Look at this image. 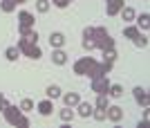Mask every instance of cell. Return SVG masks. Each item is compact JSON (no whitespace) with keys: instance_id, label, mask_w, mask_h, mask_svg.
<instances>
[{"instance_id":"1","label":"cell","mask_w":150,"mask_h":128,"mask_svg":"<svg viewBox=\"0 0 150 128\" xmlns=\"http://www.w3.org/2000/svg\"><path fill=\"white\" fill-rule=\"evenodd\" d=\"M94 43L99 50H105V47H114V38H110L105 27H94V34H92Z\"/></svg>"},{"instance_id":"2","label":"cell","mask_w":150,"mask_h":128,"mask_svg":"<svg viewBox=\"0 0 150 128\" xmlns=\"http://www.w3.org/2000/svg\"><path fill=\"white\" fill-rule=\"evenodd\" d=\"M18 50L25 54V56L34 58V61H38V58L43 56V52H40V47H38V43H27L25 38H20L18 41Z\"/></svg>"},{"instance_id":"3","label":"cell","mask_w":150,"mask_h":128,"mask_svg":"<svg viewBox=\"0 0 150 128\" xmlns=\"http://www.w3.org/2000/svg\"><path fill=\"white\" fill-rule=\"evenodd\" d=\"M2 115H5V119H7V124H11V126H16L18 124V119H20V115H23V110H20V106L16 108V106H7L5 110H2Z\"/></svg>"},{"instance_id":"4","label":"cell","mask_w":150,"mask_h":128,"mask_svg":"<svg viewBox=\"0 0 150 128\" xmlns=\"http://www.w3.org/2000/svg\"><path fill=\"white\" fill-rule=\"evenodd\" d=\"M108 90H110V79L108 77L92 79V92H96V95H108Z\"/></svg>"},{"instance_id":"5","label":"cell","mask_w":150,"mask_h":128,"mask_svg":"<svg viewBox=\"0 0 150 128\" xmlns=\"http://www.w3.org/2000/svg\"><path fill=\"white\" fill-rule=\"evenodd\" d=\"M34 23H36L34 14H29V11L18 14V27H23V29H34Z\"/></svg>"},{"instance_id":"6","label":"cell","mask_w":150,"mask_h":128,"mask_svg":"<svg viewBox=\"0 0 150 128\" xmlns=\"http://www.w3.org/2000/svg\"><path fill=\"white\" fill-rule=\"evenodd\" d=\"M36 110H38V115L50 117L52 112H54V99H43V101H38L36 103Z\"/></svg>"},{"instance_id":"7","label":"cell","mask_w":150,"mask_h":128,"mask_svg":"<svg viewBox=\"0 0 150 128\" xmlns=\"http://www.w3.org/2000/svg\"><path fill=\"white\" fill-rule=\"evenodd\" d=\"M94 63V58H90V56H83V58H79L74 63V74H81V77H85V72H88V68Z\"/></svg>"},{"instance_id":"8","label":"cell","mask_w":150,"mask_h":128,"mask_svg":"<svg viewBox=\"0 0 150 128\" xmlns=\"http://www.w3.org/2000/svg\"><path fill=\"white\" fill-rule=\"evenodd\" d=\"M105 117L110 122H121V119H123V108H121V106H108Z\"/></svg>"},{"instance_id":"9","label":"cell","mask_w":150,"mask_h":128,"mask_svg":"<svg viewBox=\"0 0 150 128\" xmlns=\"http://www.w3.org/2000/svg\"><path fill=\"white\" fill-rule=\"evenodd\" d=\"M76 108H79V117H83V119H90V117H92L94 106L90 101H79V103H76Z\"/></svg>"},{"instance_id":"10","label":"cell","mask_w":150,"mask_h":128,"mask_svg":"<svg viewBox=\"0 0 150 128\" xmlns=\"http://www.w3.org/2000/svg\"><path fill=\"white\" fill-rule=\"evenodd\" d=\"M121 9H123V0H108V5H105L108 16H117Z\"/></svg>"},{"instance_id":"11","label":"cell","mask_w":150,"mask_h":128,"mask_svg":"<svg viewBox=\"0 0 150 128\" xmlns=\"http://www.w3.org/2000/svg\"><path fill=\"white\" fill-rule=\"evenodd\" d=\"M132 95H134V101H137L139 106H144V108H148V95H146V90L141 88V85H137V88L132 90Z\"/></svg>"},{"instance_id":"12","label":"cell","mask_w":150,"mask_h":128,"mask_svg":"<svg viewBox=\"0 0 150 128\" xmlns=\"http://www.w3.org/2000/svg\"><path fill=\"white\" fill-rule=\"evenodd\" d=\"M52 63H56V65H65L67 63V54L63 52V47H56V50L52 52Z\"/></svg>"},{"instance_id":"13","label":"cell","mask_w":150,"mask_h":128,"mask_svg":"<svg viewBox=\"0 0 150 128\" xmlns=\"http://www.w3.org/2000/svg\"><path fill=\"white\" fill-rule=\"evenodd\" d=\"M50 45L56 50V47H63L65 45V34H61V32H52L50 34Z\"/></svg>"},{"instance_id":"14","label":"cell","mask_w":150,"mask_h":128,"mask_svg":"<svg viewBox=\"0 0 150 128\" xmlns=\"http://www.w3.org/2000/svg\"><path fill=\"white\" fill-rule=\"evenodd\" d=\"M63 97V103H65V106H69V108H74L76 103L81 101V97L76 95V92H67V95H61Z\"/></svg>"},{"instance_id":"15","label":"cell","mask_w":150,"mask_h":128,"mask_svg":"<svg viewBox=\"0 0 150 128\" xmlns=\"http://www.w3.org/2000/svg\"><path fill=\"white\" fill-rule=\"evenodd\" d=\"M119 14H121V18H123L125 23H132V20L137 18V14H134V9H132V7H123Z\"/></svg>"},{"instance_id":"16","label":"cell","mask_w":150,"mask_h":128,"mask_svg":"<svg viewBox=\"0 0 150 128\" xmlns=\"http://www.w3.org/2000/svg\"><path fill=\"white\" fill-rule=\"evenodd\" d=\"M108 95L114 97V99H121V97H123V85H119V83H110V90H108Z\"/></svg>"},{"instance_id":"17","label":"cell","mask_w":150,"mask_h":128,"mask_svg":"<svg viewBox=\"0 0 150 128\" xmlns=\"http://www.w3.org/2000/svg\"><path fill=\"white\" fill-rule=\"evenodd\" d=\"M139 34H141V29L134 27V25H130V27H125V29H123V36H125V38H130V41H134Z\"/></svg>"},{"instance_id":"18","label":"cell","mask_w":150,"mask_h":128,"mask_svg":"<svg viewBox=\"0 0 150 128\" xmlns=\"http://www.w3.org/2000/svg\"><path fill=\"white\" fill-rule=\"evenodd\" d=\"M0 9L5 14H11L16 9V0H0Z\"/></svg>"},{"instance_id":"19","label":"cell","mask_w":150,"mask_h":128,"mask_svg":"<svg viewBox=\"0 0 150 128\" xmlns=\"http://www.w3.org/2000/svg\"><path fill=\"white\" fill-rule=\"evenodd\" d=\"M5 56H7V61H18L20 50H18V47H7V50H5Z\"/></svg>"},{"instance_id":"20","label":"cell","mask_w":150,"mask_h":128,"mask_svg":"<svg viewBox=\"0 0 150 128\" xmlns=\"http://www.w3.org/2000/svg\"><path fill=\"white\" fill-rule=\"evenodd\" d=\"M45 95H47V99H58V97H61V88H58V85H47Z\"/></svg>"},{"instance_id":"21","label":"cell","mask_w":150,"mask_h":128,"mask_svg":"<svg viewBox=\"0 0 150 128\" xmlns=\"http://www.w3.org/2000/svg\"><path fill=\"white\" fill-rule=\"evenodd\" d=\"M50 7H52L50 0H36V11L38 14H47V11H50Z\"/></svg>"},{"instance_id":"22","label":"cell","mask_w":150,"mask_h":128,"mask_svg":"<svg viewBox=\"0 0 150 128\" xmlns=\"http://www.w3.org/2000/svg\"><path fill=\"white\" fill-rule=\"evenodd\" d=\"M137 25H139V29H144V32H146V29L150 27V16H148V14H141V16L137 18Z\"/></svg>"},{"instance_id":"23","label":"cell","mask_w":150,"mask_h":128,"mask_svg":"<svg viewBox=\"0 0 150 128\" xmlns=\"http://www.w3.org/2000/svg\"><path fill=\"white\" fill-rule=\"evenodd\" d=\"M58 115H61V119H63V122H72V119H74V110L69 108V106H65V108H63L61 112H58Z\"/></svg>"},{"instance_id":"24","label":"cell","mask_w":150,"mask_h":128,"mask_svg":"<svg viewBox=\"0 0 150 128\" xmlns=\"http://www.w3.org/2000/svg\"><path fill=\"white\" fill-rule=\"evenodd\" d=\"M94 106L105 110L108 106H110V99H108V95H96V103H94Z\"/></svg>"},{"instance_id":"25","label":"cell","mask_w":150,"mask_h":128,"mask_svg":"<svg viewBox=\"0 0 150 128\" xmlns=\"http://www.w3.org/2000/svg\"><path fill=\"white\" fill-rule=\"evenodd\" d=\"M114 58H117V50H114V47H105V50H103V61L114 63Z\"/></svg>"},{"instance_id":"26","label":"cell","mask_w":150,"mask_h":128,"mask_svg":"<svg viewBox=\"0 0 150 128\" xmlns=\"http://www.w3.org/2000/svg\"><path fill=\"white\" fill-rule=\"evenodd\" d=\"M20 110H23V112H31V110H34V101H31V99H23V101H20Z\"/></svg>"},{"instance_id":"27","label":"cell","mask_w":150,"mask_h":128,"mask_svg":"<svg viewBox=\"0 0 150 128\" xmlns=\"http://www.w3.org/2000/svg\"><path fill=\"white\" fill-rule=\"evenodd\" d=\"M92 117L96 119V122H105V110H103V108H96V110H92Z\"/></svg>"},{"instance_id":"28","label":"cell","mask_w":150,"mask_h":128,"mask_svg":"<svg viewBox=\"0 0 150 128\" xmlns=\"http://www.w3.org/2000/svg\"><path fill=\"white\" fill-rule=\"evenodd\" d=\"M134 45H137V47H146V45H148V38H146V36H141V34H139L137 38H134Z\"/></svg>"},{"instance_id":"29","label":"cell","mask_w":150,"mask_h":128,"mask_svg":"<svg viewBox=\"0 0 150 128\" xmlns=\"http://www.w3.org/2000/svg\"><path fill=\"white\" fill-rule=\"evenodd\" d=\"M83 47H85V50H94V47H96L94 38H83Z\"/></svg>"},{"instance_id":"30","label":"cell","mask_w":150,"mask_h":128,"mask_svg":"<svg viewBox=\"0 0 150 128\" xmlns=\"http://www.w3.org/2000/svg\"><path fill=\"white\" fill-rule=\"evenodd\" d=\"M52 5L58 7V9H65V7L69 5V0H52Z\"/></svg>"},{"instance_id":"31","label":"cell","mask_w":150,"mask_h":128,"mask_svg":"<svg viewBox=\"0 0 150 128\" xmlns=\"http://www.w3.org/2000/svg\"><path fill=\"white\" fill-rule=\"evenodd\" d=\"M16 126H20V128H27V126H29V119H27L25 115H20V119H18V124H16Z\"/></svg>"},{"instance_id":"32","label":"cell","mask_w":150,"mask_h":128,"mask_svg":"<svg viewBox=\"0 0 150 128\" xmlns=\"http://www.w3.org/2000/svg\"><path fill=\"white\" fill-rule=\"evenodd\" d=\"M92 34H94V27H85L83 29V38H92Z\"/></svg>"},{"instance_id":"33","label":"cell","mask_w":150,"mask_h":128,"mask_svg":"<svg viewBox=\"0 0 150 128\" xmlns=\"http://www.w3.org/2000/svg\"><path fill=\"white\" fill-rule=\"evenodd\" d=\"M7 106H9V101H7L5 97H2V99H0V112H2V110H5V108H7Z\"/></svg>"},{"instance_id":"34","label":"cell","mask_w":150,"mask_h":128,"mask_svg":"<svg viewBox=\"0 0 150 128\" xmlns=\"http://www.w3.org/2000/svg\"><path fill=\"white\" fill-rule=\"evenodd\" d=\"M23 2H27V0H16V5H23Z\"/></svg>"},{"instance_id":"35","label":"cell","mask_w":150,"mask_h":128,"mask_svg":"<svg viewBox=\"0 0 150 128\" xmlns=\"http://www.w3.org/2000/svg\"><path fill=\"white\" fill-rule=\"evenodd\" d=\"M2 97H5V95H2V92H0V99H2Z\"/></svg>"}]
</instances>
